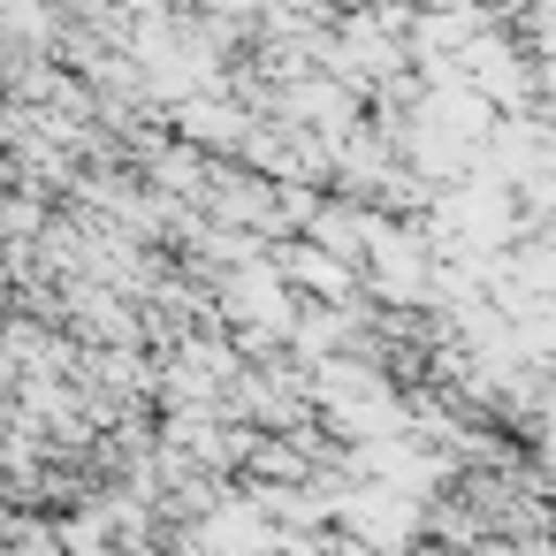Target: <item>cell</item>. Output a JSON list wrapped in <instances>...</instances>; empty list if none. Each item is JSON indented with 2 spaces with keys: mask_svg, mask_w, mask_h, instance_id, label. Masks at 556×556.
I'll list each match as a JSON object with an SVG mask.
<instances>
[{
  "mask_svg": "<svg viewBox=\"0 0 556 556\" xmlns=\"http://www.w3.org/2000/svg\"><path fill=\"white\" fill-rule=\"evenodd\" d=\"M320 556H381V548H366V541H351V533H336V526H328V541H320Z\"/></svg>",
  "mask_w": 556,
  "mask_h": 556,
  "instance_id": "cell-1",
  "label": "cell"
}]
</instances>
